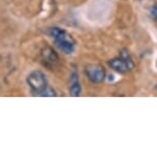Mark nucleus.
<instances>
[{"label":"nucleus","mask_w":157,"mask_h":158,"mask_svg":"<svg viewBox=\"0 0 157 158\" xmlns=\"http://www.w3.org/2000/svg\"><path fill=\"white\" fill-rule=\"evenodd\" d=\"M70 95L72 96H79L81 94V85H80L79 76L76 71H72L70 74V87H69Z\"/></svg>","instance_id":"obj_6"},{"label":"nucleus","mask_w":157,"mask_h":158,"mask_svg":"<svg viewBox=\"0 0 157 158\" xmlns=\"http://www.w3.org/2000/svg\"><path fill=\"white\" fill-rule=\"evenodd\" d=\"M27 84L35 95H39L48 87V80L43 73L39 70H34L27 77Z\"/></svg>","instance_id":"obj_2"},{"label":"nucleus","mask_w":157,"mask_h":158,"mask_svg":"<svg viewBox=\"0 0 157 158\" xmlns=\"http://www.w3.org/2000/svg\"><path fill=\"white\" fill-rule=\"evenodd\" d=\"M50 35L53 37L56 46L65 54H72L75 51L76 41L70 34L67 33L63 29L58 27H53L49 31Z\"/></svg>","instance_id":"obj_1"},{"label":"nucleus","mask_w":157,"mask_h":158,"mask_svg":"<svg viewBox=\"0 0 157 158\" xmlns=\"http://www.w3.org/2000/svg\"><path fill=\"white\" fill-rule=\"evenodd\" d=\"M120 57L122 58L127 64H128V66L130 67V69H132V68L134 67V63H133L132 58H131V56H130L128 51H126V50H122V51H121Z\"/></svg>","instance_id":"obj_7"},{"label":"nucleus","mask_w":157,"mask_h":158,"mask_svg":"<svg viewBox=\"0 0 157 158\" xmlns=\"http://www.w3.org/2000/svg\"><path fill=\"white\" fill-rule=\"evenodd\" d=\"M150 15L154 20H157V4H154L150 8Z\"/></svg>","instance_id":"obj_9"},{"label":"nucleus","mask_w":157,"mask_h":158,"mask_svg":"<svg viewBox=\"0 0 157 158\" xmlns=\"http://www.w3.org/2000/svg\"><path fill=\"white\" fill-rule=\"evenodd\" d=\"M39 95L40 96H56V92H55V90H53L51 87L48 86V87L44 89Z\"/></svg>","instance_id":"obj_8"},{"label":"nucleus","mask_w":157,"mask_h":158,"mask_svg":"<svg viewBox=\"0 0 157 158\" xmlns=\"http://www.w3.org/2000/svg\"><path fill=\"white\" fill-rule=\"evenodd\" d=\"M109 65L112 69H114L115 71L119 73H126L130 70V67L128 66V64L123 60L121 57L114 58L112 60L109 61Z\"/></svg>","instance_id":"obj_5"},{"label":"nucleus","mask_w":157,"mask_h":158,"mask_svg":"<svg viewBox=\"0 0 157 158\" xmlns=\"http://www.w3.org/2000/svg\"><path fill=\"white\" fill-rule=\"evenodd\" d=\"M41 61L43 63L46 65L47 67L52 68L53 66H55L56 64L58 63V55L56 54V52L52 48L50 47H46L41 50Z\"/></svg>","instance_id":"obj_4"},{"label":"nucleus","mask_w":157,"mask_h":158,"mask_svg":"<svg viewBox=\"0 0 157 158\" xmlns=\"http://www.w3.org/2000/svg\"><path fill=\"white\" fill-rule=\"evenodd\" d=\"M85 73L89 81H91L94 84L102 83L105 79V69L102 65L98 63L88 64L85 67Z\"/></svg>","instance_id":"obj_3"}]
</instances>
